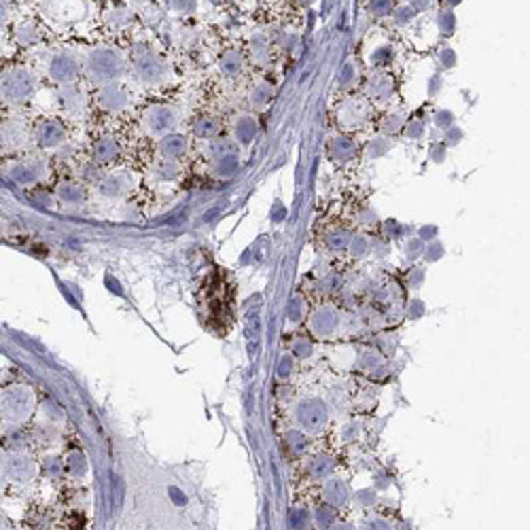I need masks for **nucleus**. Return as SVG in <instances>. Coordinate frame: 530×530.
Masks as SVG:
<instances>
[{"label":"nucleus","instance_id":"7ed1b4c3","mask_svg":"<svg viewBox=\"0 0 530 530\" xmlns=\"http://www.w3.org/2000/svg\"><path fill=\"white\" fill-rule=\"evenodd\" d=\"M340 119L346 127H363L369 119V110H367V104L361 102V100H348L344 106H342V113H340Z\"/></svg>","mask_w":530,"mask_h":530},{"label":"nucleus","instance_id":"20e7f679","mask_svg":"<svg viewBox=\"0 0 530 530\" xmlns=\"http://www.w3.org/2000/svg\"><path fill=\"white\" fill-rule=\"evenodd\" d=\"M174 121H176V115H174V110L172 108H168V106H155L153 110H149V115H146V127L151 129V132H166V129H170L172 125H174Z\"/></svg>","mask_w":530,"mask_h":530},{"label":"nucleus","instance_id":"f03ea898","mask_svg":"<svg viewBox=\"0 0 530 530\" xmlns=\"http://www.w3.org/2000/svg\"><path fill=\"white\" fill-rule=\"evenodd\" d=\"M295 418H297V425L301 427L304 433H318V431H323V427L327 422V410H325L323 401L306 399L299 403Z\"/></svg>","mask_w":530,"mask_h":530},{"label":"nucleus","instance_id":"a211bd4d","mask_svg":"<svg viewBox=\"0 0 530 530\" xmlns=\"http://www.w3.org/2000/svg\"><path fill=\"white\" fill-rule=\"evenodd\" d=\"M333 530H350V529H346V526H338V529H333Z\"/></svg>","mask_w":530,"mask_h":530},{"label":"nucleus","instance_id":"2eb2a0df","mask_svg":"<svg viewBox=\"0 0 530 530\" xmlns=\"http://www.w3.org/2000/svg\"><path fill=\"white\" fill-rule=\"evenodd\" d=\"M110 140H100V144H98V157L100 159H104V161H108L113 155H115V151H117V146L115 144H108Z\"/></svg>","mask_w":530,"mask_h":530},{"label":"nucleus","instance_id":"4468645a","mask_svg":"<svg viewBox=\"0 0 530 530\" xmlns=\"http://www.w3.org/2000/svg\"><path fill=\"white\" fill-rule=\"evenodd\" d=\"M346 242H348V234L344 229H340V231L335 229L327 236V244L333 248H342V246H346Z\"/></svg>","mask_w":530,"mask_h":530},{"label":"nucleus","instance_id":"9b49d317","mask_svg":"<svg viewBox=\"0 0 530 530\" xmlns=\"http://www.w3.org/2000/svg\"><path fill=\"white\" fill-rule=\"evenodd\" d=\"M123 102H125V91L123 89H106L104 93H102V104L106 106V108H119V106H123Z\"/></svg>","mask_w":530,"mask_h":530},{"label":"nucleus","instance_id":"f257e3e1","mask_svg":"<svg viewBox=\"0 0 530 530\" xmlns=\"http://www.w3.org/2000/svg\"><path fill=\"white\" fill-rule=\"evenodd\" d=\"M32 403H34V397L23 386H13V388L4 391L2 397H0V410H2V414L8 420H15V422H21V420H25L30 416Z\"/></svg>","mask_w":530,"mask_h":530},{"label":"nucleus","instance_id":"423d86ee","mask_svg":"<svg viewBox=\"0 0 530 530\" xmlns=\"http://www.w3.org/2000/svg\"><path fill=\"white\" fill-rule=\"evenodd\" d=\"M335 325H338V312L329 306H325L312 316V331L321 338L329 335L335 329Z\"/></svg>","mask_w":530,"mask_h":530},{"label":"nucleus","instance_id":"6e6552de","mask_svg":"<svg viewBox=\"0 0 530 530\" xmlns=\"http://www.w3.org/2000/svg\"><path fill=\"white\" fill-rule=\"evenodd\" d=\"M357 155V142L350 138H335L331 142V157L335 161H350Z\"/></svg>","mask_w":530,"mask_h":530},{"label":"nucleus","instance_id":"f3484780","mask_svg":"<svg viewBox=\"0 0 530 530\" xmlns=\"http://www.w3.org/2000/svg\"><path fill=\"white\" fill-rule=\"evenodd\" d=\"M0 530H11V522L0 514Z\"/></svg>","mask_w":530,"mask_h":530},{"label":"nucleus","instance_id":"39448f33","mask_svg":"<svg viewBox=\"0 0 530 530\" xmlns=\"http://www.w3.org/2000/svg\"><path fill=\"white\" fill-rule=\"evenodd\" d=\"M91 70H93V74L96 76H104V79H110V76H115L117 74V70H119V59L113 55V53H108V51H98L93 57H91Z\"/></svg>","mask_w":530,"mask_h":530},{"label":"nucleus","instance_id":"ddd939ff","mask_svg":"<svg viewBox=\"0 0 530 530\" xmlns=\"http://www.w3.org/2000/svg\"><path fill=\"white\" fill-rule=\"evenodd\" d=\"M240 64H242L240 55L229 53V55H225V59H223V70H225L229 76H234V74H238V72H240Z\"/></svg>","mask_w":530,"mask_h":530},{"label":"nucleus","instance_id":"9d476101","mask_svg":"<svg viewBox=\"0 0 530 530\" xmlns=\"http://www.w3.org/2000/svg\"><path fill=\"white\" fill-rule=\"evenodd\" d=\"M161 151L170 161H174L176 157H180L187 151V140L183 136H170L161 142Z\"/></svg>","mask_w":530,"mask_h":530},{"label":"nucleus","instance_id":"f8f14e48","mask_svg":"<svg viewBox=\"0 0 530 530\" xmlns=\"http://www.w3.org/2000/svg\"><path fill=\"white\" fill-rule=\"evenodd\" d=\"M255 132H257V123H255L253 119H242V121H240V125H238V136H240V140H242L244 144H248V140L255 136Z\"/></svg>","mask_w":530,"mask_h":530},{"label":"nucleus","instance_id":"0eeeda50","mask_svg":"<svg viewBox=\"0 0 530 530\" xmlns=\"http://www.w3.org/2000/svg\"><path fill=\"white\" fill-rule=\"evenodd\" d=\"M393 87H395V83H393L391 74L378 72V74H374V76L369 79V83H367V93H369L374 100H386V98H391Z\"/></svg>","mask_w":530,"mask_h":530},{"label":"nucleus","instance_id":"dca6fc26","mask_svg":"<svg viewBox=\"0 0 530 530\" xmlns=\"http://www.w3.org/2000/svg\"><path fill=\"white\" fill-rule=\"evenodd\" d=\"M382 127H384V132H397V129L401 127V117H397V115L388 117V119L382 123Z\"/></svg>","mask_w":530,"mask_h":530},{"label":"nucleus","instance_id":"1a4fd4ad","mask_svg":"<svg viewBox=\"0 0 530 530\" xmlns=\"http://www.w3.org/2000/svg\"><path fill=\"white\" fill-rule=\"evenodd\" d=\"M6 473L11 476V480L15 482H25L32 476V467L25 459L13 456L11 461H6Z\"/></svg>","mask_w":530,"mask_h":530}]
</instances>
